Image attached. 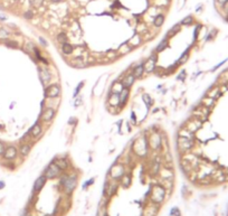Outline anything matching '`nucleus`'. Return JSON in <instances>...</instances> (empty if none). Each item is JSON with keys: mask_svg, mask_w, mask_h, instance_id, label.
I'll return each instance as SVG.
<instances>
[{"mask_svg": "<svg viewBox=\"0 0 228 216\" xmlns=\"http://www.w3.org/2000/svg\"><path fill=\"white\" fill-rule=\"evenodd\" d=\"M74 49H75V48H74L72 44H69L68 41L61 44V51H63L65 55H72L73 53H74Z\"/></svg>", "mask_w": 228, "mask_h": 216, "instance_id": "20", "label": "nucleus"}, {"mask_svg": "<svg viewBox=\"0 0 228 216\" xmlns=\"http://www.w3.org/2000/svg\"><path fill=\"white\" fill-rule=\"evenodd\" d=\"M47 216H50V215H47Z\"/></svg>", "mask_w": 228, "mask_h": 216, "instance_id": "54", "label": "nucleus"}, {"mask_svg": "<svg viewBox=\"0 0 228 216\" xmlns=\"http://www.w3.org/2000/svg\"><path fill=\"white\" fill-rule=\"evenodd\" d=\"M215 101H216V100H214V99H212V97H204V99L201 100V105L210 110V109L215 105V103H216Z\"/></svg>", "mask_w": 228, "mask_h": 216, "instance_id": "21", "label": "nucleus"}, {"mask_svg": "<svg viewBox=\"0 0 228 216\" xmlns=\"http://www.w3.org/2000/svg\"><path fill=\"white\" fill-rule=\"evenodd\" d=\"M129 95H130V89L129 87H123L122 91L119 93V97H120V105L123 107L125 103L128 102Z\"/></svg>", "mask_w": 228, "mask_h": 216, "instance_id": "14", "label": "nucleus"}, {"mask_svg": "<svg viewBox=\"0 0 228 216\" xmlns=\"http://www.w3.org/2000/svg\"><path fill=\"white\" fill-rule=\"evenodd\" d=\"M5 149H6V147L4 146V143H1V142H0V154H4V152H5Z\"/></svg>", "mask_w": 228, "mask_h": 216, "instance_id": "45", "label": "nucleus"}, {"mask_svg": "<svg viewBox=\"0 0 228 216\" xmlns=\"http://www.w3.org/2000/svg\"><path fill=\"white\" fill-rule=\"evenodd\" d=\"M177 143H178L179 150L181 152H188L189 150L195 147V140L194 138H186V137H179L178 140H177Z\"/></svg>", "mask_w": 228, "mask_h": 216, "instance_id": "1", "label": "nucleus"}, {"mask_svg": "<svg viewBox=\"0 0 228 216\" xmlns=\"http://www.w3.org/2000/svg\"><path fill=\"white\" fill-rule=\"evenodd\" d=\"M194 115H195L197 119L200 120L201 122H204V121H206L208 115H209V109H207L201 105V107L197 108L194 111Z\"/></svg>", "mask_w": 228, "mask_h": 216, "instance_id": "7", "label": "nucleus"}, {"mask_svg": "<svg viewBox=\"0 0 228 216\" xmlns=\"http://www.w3.org/2000/svg\"><path fill=\"white\" fill-rule=\"evenodd\" d=\"M142 99H143V101H144V103L148 105V107L152 104V99H151V97L149 95V94H147V93L143 94V95H142Z\"/></svg>", "mask_w": 228, "mask_h": 216, "instance_id": "37", "label": "nucleus"}, {"mask_svg": "<svg viewBox=\"0 0 228 216\" xmlns=\"http://www.w3.org/2000/svg\"><path fill=\"white\" fill-rule=\"evenodd\" d=\"M92 182H93V179H91L89 182H86V184H85V186H89V185H91ZM85 186H84V187H85Z\"/></svg>", "mask_w": 228, "mask_h": 216, "instance_id": "51", "label": "nucleus"}, {"mask_svg": "<svg viewBox=\"0 0 228 216\" xmlns=\"http://www.w3.org/2000/svg\"><path fill=\"white\" fill-rule=\"evenodd\" d=\"M188 56H189V54H188V51L187 53H184L181 57H180V59H179V64H184V63L187 62V59H188Z\"/></svg>", "mask_w": 228, "mask_h": 216, "instance_id": "40", "label": "nucleus"}, {"mask_svg": "<svg viewBox=\"0 0 228 216\" xmlns=\"http://www.w3.org/2000/svg\"><path fill=\"white\" fill-rule=\"evenodd\" d=\"M109 104L111 107H117L120 105V97H119V93H111L110 97H109Z\"/></svg>", "mask_w": 228, "mask_h": 216, "instance_id": "18", "label": "nucleus"}, {"mask_svg": "<svg viewBox=\"0 0 228 216\" xmlns=\"http://www.w3.org/2000/svg\"><path fill=\"white\" fill-rule=\"evenodd\" d=\"M67 39H68V37H67V35L65 33H59V34L57 35V40L59 41V43H66Z\"/></svg>", "mask_w": 228, "mask_h": 216, "instance_id": "35", "label": "nucleus"}, {"mask_svg": "<svg viewBox=\"0 0 228 216\" xmlns=\"http://www.w3.org/2000/svg\"><path fill=\"white\" fill-rule=\"evenodd\" d=\"M222 95V92H220V89H219V85L214 86L210 91L207 92V97H212L214 100H217L218 97Z\"/></svg>", "mask_w": 228, "mask_h": 216, "instance_id": "17", "label": "nucleus"}, {"mask_svg": "<svg viewBox=\"0 0 228 216\" xmlns=\"http://www.w3.org/2000/svg\"><path fill=\"white\" fill-rule=\"evenodd\" d=\"M29 2L33 5L34 7H40L43 5V2H44V0H29Z\"/></svg>", "mask_w": 228, "mask_h": 216, "instance_id": "41", "label": "nucleus"}, {"mask_svg": "<svg viewBox=\"0 0 228 216\" xmlns=\"http://www.w3.org/2000/svg\"><path fill=\"white\" fill-rule=\"evenodd\" d=\"M143 72H144V67H143V64H140V65H138L137 67L134 68L133 75L135 76V79H138V77H140L141 75L143 74Z\"/></svg>", "mask_w": 228, "mask_h": 216, "instance_id": "26", "label": "nucleus"}, {"mask_svg": "<svg viewBox=\"0 0 228 216\" xmlns=\"http://www.w3.org/2000/svg\"><path fill=\"white\" fill-rule=\"evenodd\" d=\"M9 37V31L8 29L1 28L0 29V39H7Z\"/></svg>", "mask_w": 228, "mask_h": 216, "instance_id": "36", "label": "nucleus"}, {"mask_svg": "<svg viewBox=\"0 0 228 216\" xmlns=\"http://www.w3.org/2000/svg\"><path fill=\"white\" fill-rule=\"evenodd\" d=\"M168 39H164V40H162L161 43L159 44V45L157 46V49H156V51L157 53H160V51H164L166 48H168Z\"/></svg>", "mask_w": 228, "mask_h": 216, "instance_id": "29", "label": "nucleus"}, {"mask_svg": "<svg viewBox=\"0 0 228 216\" xmlns=\"http://www.w3.org/2000/svg\"><path fill=\"white\" fill-rule=\"evenodd\" d=\"M192 21H194V18L191 17V16H189V17L184 18L181 24H182V25H191Z\"/></svg>", "mask_w": 228, "mask_h": 216, "instance_id": "44", "label": "nucleus"}, {"mask_svg": "<svg viewBox=\"0 0 228 216\" xmlns=\"http://www.w3.org/2000/svg\"><path fill=\"white\" fill-rule=\"evenodd\" d=\"M34 16H35V14H34V11H31V10H28V11H26L24 14V17L26 18V19H33Z\"/></svg>", "mask_w": 228, "mask_h": 216, "instance_id": "43", "label": "nucleus"}, {"mask_svg": "<svg viewBox=\"0 0 228 216\" xmlns=\"http://www.w3.org/2000/svg\"><path fill=\"white\" fill-rule=\"evenodd\" d=\"M54 164H55L61 170H64V169H66L67 167H68V162H67V160L64 159V158H57V159H55Z\"/></svg>", "mask_w": 228, "mask_h": 216, "instance_id": "22", "label": "nucleus"}, {"mask_svg": "<svg viewBox=\"0 0 228 216\" xmlns=\"http://www.w3.org/2000/svg\"><path fill=\"white\" fill-rule=\"evenodd\" d=\"M161 177L162 178H164V179H169V178H172V171L167 169V168H164V169H162L161 170Z\"/></svg>", "mask_w": 228, "mask_h": 216, "instance_id": "30", "label": "nucleus"}, {"mask_svg": "<svg viewBox=\"0 0 228 216\" xmlns=\"http://www.w3.org/2000/svg\"><path fill=\"white\" fill-rule=\"evenodd\" d=\"M25 49L28 51V53H34V49H35V45H34V43L31 41H28L26 46H25Z\"/></svg>", "mask_w": 228, "mask_h": 216, "instance_id": "38", "label": "nucleus"}, {"mask_svg": "<svg viewBox=\"0 0 228 216\" xmlns=\"http://www.w3.org/2000/svg\"><path fill=\"white\" fill-rule=\"evenodd\" d=\"M130 182H131V178L129 175H123L122 176V185L124 187H129L130 186Z\"/></svg>", "mask_w": 228, "mask_h": 216, "instance_id": "33", "label": "nucleus"}, {"mask_svg": "<svg viewBox=\"0 0 228 216\" xmlns=\"http://www.w3.org/2000/svg\"><path fill=\"white\" fill-rule=\"evenodd\" d=\"M6 46H8V47H11V48H16L18 44H17L16 41H14V40H6Z\"/></svg>", "mask_w": 228, "mask_h": 216, "instance_id": "42", "label": "nucleus"}, {"mask_svg": "<svg viewBox=\"0 0 228 216\" xmlns=\"http://www.w3.org/2000/svg\"><path fill=\"white\" fill-rule=\"evenodd\" d=\"M38 72H39V76H40L41 82L44 83L45 85L48 84L50 82V80H51V74H50L49 69L46 67H39Z\"/></svg>", "mask_w": 228, "mask_h": 216, "instance_id": "9", "label": "nucleus"}, {"mask_svg": "<svg viewBox=\"0 0 228 216\" xmlns=\"http://www.w3.org/2000/svg\"><path fill=\"white\" fill-rule=\"evenodd\" d=\"M164 196H166V189L160 186V185H156L154 187L152 188V193H151V200L153 203H161L164 199Z\"/></svg>", "mask_w": 228, "mask_h": 216, "instance_id": "2", "label": "nucleus"}, {"mask_svg": "<svg viewBox=\"0 0 228 216\" xmlns=\"http://www.w3.org/2000/svg\"><path fill=\"white\" fill-rule=\"evenodd\" d=\"M40 43H41V44H43L44 46H47V43H46V41L44 40V38H40Z\"/></svg>", "mask_w": 228, "mask_h": 216, "instance_id": "50", "label": "nucleus"}, {"mask_svg": "<svg viewBox=\"0 0 228 216\" xmlns=\"http://www.w3.org/2000/svg\"><path fill=\"white\" fill-rule=\"evenodd\" d=\"M227 1H228V0H217V2H218V4H220L222 6H224V5H225Z\"/></svg>", "mask_w": 228, "mask_h": 216, "instance_id": "47", "label": "nucleus"}, {"mask_svg": "<svg viewBox=\"0 0 228 216\" xmlns=\"http://www.w3.org/2000/svg\"><path fill=\"white\" fill-rule=\"evenodd\" d=\"M82 86H83V83H81V84H79V86H77V89H76V91H75V94H77L78 92H79V90L82 89Z\"/></svg>", "mask_w": 228, "mask_h": 216, "instance_id": "48", "label": "nucleus"}, {"mask_svg": "<svg viewBox=\"0 0 228 216\" xmlns=\"http://www.w3.org/2000/svg\"><path fill=\"white\" fill-rule=\"evenodd\" d=\"M179 29H180V25H176V26H173L172 28L170 29V31L168 33L167 35V38H170V37H173L174 35L177 34L179 31Z\"/></svg>", "mask_w": 228, "mask_h": 216, "instance_id": "31", "label": "nucleus"}, {"mask_svg": "<svg viewBox=\"0 0 228 216\" xmlns=\"http://www.w3.org/2000/svg\"><path fill=\"white\" fill-rule=\"evenodd\" d=\"M132 51V47L129 45L128 43L120 47V53H121V54H127V53H129V51Z\"/></svg>", "mask_w": 228, "mask_h": 216, "instance_id": "32", "label": "nucleus"}, {"mask_svg": "<svg viewBox=\"0 0 228 216\" xmlns=\"http://www.w3.org/2000/svg\"><path fill=\"white\" fill-rule=\"evenodd\" d=\"M41 131H43V127L41 124L37 122V123H35V124L31 127V129L29 130V134L33 137V138H36V137H38L40 133H41Z\"/></svg>", "mask_w": 228, "mask_h": 216, "instance_id": "16", "label": "nucleus"}, {"mask_svg": "<svg viewBox=\"0 0 228 216\" xmlns=\"http://www.w3.org/2000/svg\"><path fill=\"white\" fill-rule=\"evenodd\" d=\"M179 137H186V138H194V133H191L189 131L187 130L186 128H182V129H180L178 132Z\"/></svg>", "mask_w": 228, "mask_h": 216, "instance_id": "28", "label": "nucleus"}, {"mask_svg": "<svg viewBox=\"0 0 228 216\" xmlns=\"http://www.w3.org/2000/svg\"><path fill=\"white\" fill-rule=\"evenodd\" d=\"M30 150H31L30 144H28V143H26V144H22L21 147H20V154H21L22 157H26V156L29 154Z\"/></svg>", "mask_w": 228, "mask_h": 216, "instance_id": "25", "label": "nucleus"}, {"mask_svg": "<svg viewBox=\"0 0 228 216\" xmlns=\"http://www.w3.org/2000/svg\"><path fill=\"white\" fill-rule=\"evenodd\" d=\"M134 81H135V76L133 75V73H131V74H128L124 79H123V86L124 87H131L132 84L134 83Z\"/></svg>", "mask_w": 228, "mask_h": 216, "instance_id": "19", "label": "nucleus"}, {"mask_svg": "<svg viewBox=\"0 0 228 216\" xmlns=\"http://www.w3.org/2000/svg\"><path fill=\"white\" fill-rule=\"evenodd\" d=\"M54 117H55V109L54 108H46L44 110L43 114H41V119L46 121V122L51 121Z\"/></svg>", "mask_w": 228, "mask_h": 216, "instance_id": "12", "label": "nucleus"}, {"mask_svg": "<svg viewBox=\"0 0 228 216\" xmlns=\"http://www.w3.org/2000/svg\"><path fill=\"white\" fill-rule=\"evenodd\" d=\"M171 215H180V214H179L178 208H173V210H171Z\"/></svg>", "mask_w": 228, "mask_h": 216, "instance_id": "46", "label": "nucleus"}, {"mask_svg": "<svg viewBox=\"0 0 228 216\" xmlns=\"http://www.w3.org/2000/svg\"><path fill=\"white\" fill-rule=\"evenodd\" d=\"M128 44L131 47H134V46H139L140 44H141V36L140 35H135V36H133L131 39L128 41Z\"/></svg>", "mask_w": 228, "mask_h": 216, "instance_id": "23", "label": "nucleus"}, {"mask_svg": "<svg viewBox=\"0 0 228 216\" xmlns=\"http://www.w3.org/2000/svg\"><path fill=\"white\" fill-rule=\"evenodd\" d=\"M156 63H157V56L156 54L151 55V57L143 64V67H144V72L147 73H151L156 69Z\"/></svg>", "mask_w": 228, "mask_h": 216, "instance_id": "8", "label": "nucleus"}, {"mask_svg": "<svg viewBox=\"0 0 228 216\" xmlns=\"http://www.w3.org/2000/svg\"><path fill=\"white\" fill-rule=\"evenodd\" d=\"M4 186H5V184H4L2 182H0V188H2Z\"/></svg>", "mask_w": 228, "mask_h": 216, "instance_id": "53", "label": "nucleus"}, {"mask_svg": "<svg viewBox=\"0 0 228 216\" xmlns=\"http://www.w3.org/2000/svg\"><path fill=\"white\" fill-rule=\"evenodd\" d=\"M218 82L220 83L219 85H222V84H228V69H226V71H224L223 73L220 74V76H219V80H218Z\"/></svg>", "mask_w": 228, "mask_h": 216, "instance_id": "27", "label": "nucleus"}, {"mask_svg": "<svg viewBox=\"0 0 228 216\" xmlns=\"http://www.w3.org/2000/svg\"><path fill=\"white\" fill-rule=\"evenodd\" d=\"M150 146L153 149H159L160 146H161V138L158 133H154L152 134L150 138Z\"/></svg>", "mask_w": 228, "mask_h": 216, "instance_id": "15", "label": "nucleus"}, {"mask_svg": "<svg viewBox=\"0 0 228 216\" xmlns=\"http://www.w3.org/2000/svg\"><path fill=\"white\" fill-rule=\"evenodd\" d=\"M46 180H47V178H46L44 175L38 177V178L36 179V182H34V187H33L34 192H35V193H38V192H40V190L43 189V187L45 186V182H46Z\"/></svg>", "mask_w": 228, "mask_h": 216, "instance_id": "11", "label": "nucleus"}, {"mask_svg": "<svg viewBox=\"0 0 228 216\" xmlns=\"http://www.w3.org/2000/svg\"><path fill=\"white\" fill-rule=\"evenodd\" d=\"M201 124H202V122L199 119H197V118L188 120L187 123H186V129L189 132H191V133H195L196 131H198L201 128Z\"/></svg>", "mask_w": 228, "mask_h": 216, "instance_id": "6", "label": "nucleus"}, {"mask_svg": "<svg viewBox=\"0 0 228 216\" xmlns=\"http://www.w3.org/2000/svg\"><path fill=\"white\" fill-rule=\"evenodd\" d=\"M124 175V169L122 165H114L111 168V176L113 178H119Z\"/></svg>", "mask_w": 228, "mask_h": 216, "instance_id": "13", "label": "nucleus"}, {"mask_svg": "<svg viewBox=\"0 0 228 216\" xmlns=\"http://www.w3.org/2000/svg\"><path fill=\"white\" fill-rule=\"evenodd\" d=\"M76 182L77 179L75 176H66L63 177L61 179V186L64 188V192L67 194H71L76 187Z\"/></svg>", "mask_w": 228, "mask_h": 216, "instance_id": "3", "label": "nucleus"}, {"mask_svg": "<svg viewBox=\"0 0 228 216\" xmlns=\"http://www.w3.org/2000/svg\"><path fill=\"white\" fill-rule=\"evenodd\" d=\"M224 9H225V11L228 14V1L226 2V4H225V5H224Z\"/></svg>", "mask_w": 228, "mask_h": 216, "instance_id": "49", "label": "nucleus"}, {"mask_svg": "<svg viewBox=\"0 0 228 216\" xmlns=\"http://www.w3.org/2000/svg\"><path fill=\"white\" fill-rule=\"evenodd\" d=\"M61 172V169H59L54 162H51L50 165H48L46 167V169H45V171H44V176L46 177L47 179H54V178L59 176Z\"/></svg>", "mask_w": 228, "mask_h": 216, "instance_id": "4", "label": "nucleus"}, {"mask_svg": "<svg viewBox=\"0 0 228 216\" xmlns=\"http://www.w3.org/2000/svg\"><path fill=\"white\" fill-rule=\"evenodd\" d=\"M61 0H51V2H54V4H58V2H61Z\"/></svg>", "mask_w": 228, "mask_h": 216, "instance_id": "52", "label": "nucleus"}, {"mask_svg": "<svg viewBox=\"0 0 228 216\" xmlns=\"http://www.w3.org/2000/svg\"><path fill=\"white\" fill-rule=\"evenodd\" d=\"M123 87H124V86H123L122 83H115V84L113 85V90H114V93H120V92L122 91Z\"/></svg>", "mask_w": 228, "mask_h": 216, "instance_id": "39", "label": "nucleus"}, {"mask_svg": "<svg viewBox=\"0 0 228 216\" xmlns=\"http://www.w3.org/2000/svg\"><path fill=\"white\" fill-rule=\"evenodd\" d=\"M34 54L36 55V57H37V59H38V61H40V62H43V63H44V64H48V62H47V61L45 59L44 57H43V56H41V55H40V53H39V51H38V49H37V48H36V47H35V49H34Z\"/></svg>", "mask_w": 228, "mask_h": 216, "instance_id": "34", "label": "nucleus"}, {"mask_svg": "<svg viewBox=\"0 0 228 216\" xmlns=\"http://www.w3.org/2000/svg\"><path fill=\"white\" fill-rule=\"evenodd\" d=\"M61 94V86L58 84H49L45 89V97L49 99H55Z\"/></svg>", "mask_w": 228, "mask_h": 216, "instance_id": "5", "label": "nucleus"}, {"mask_svg": "<svg viewBox=\"0 0 228 216\" xmlns=\"http://www.w3.org/2000/svg\"><path fill=\"white\" fill-rule=\"evenodd\" d=\"M18 154V150H17L16 147L14 146H10V147H7L5 149V152H4V158L7 160H12L15 159Z\"/></svg>", "mask_w": 228, "mask_h": 216, "instance_id": "10", "label": "nucleus"}, {"mask_svg": "<svg viewBox=\"0 0 228 216\" xmlns=\"http://www.w3.org/2000/svg\"><path fill=\"white\" fill-rule=\"evenodd\" d=\"M163 21H164V16L163 15H157L154 19H153V25L156 26V27H161L162 25H163Z\"/></svg>", "mask_w": 228, "mask_h": 216, "instance_id": "24", "label": "nucleus"}]
</instances>
